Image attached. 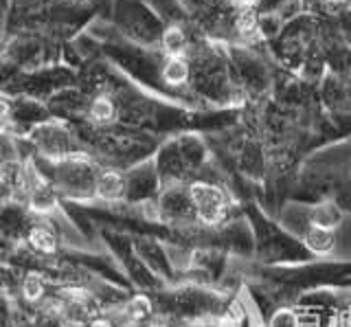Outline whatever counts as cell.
<instances>
[{
    "instance_id": "4",
    "label": "cell",
    "mask_w": 351,
    "mask_h": 327,
    "mask_svg": "<svg viewBox=\"0 0 351 327\" xmlns=\"http://www.w3.org/2000/svg\"><path fill=\"white\" fill-rule=\"evenodd\" d=\"M47 283L49 279L44 277L42 270H27L20 279V297L29 305H40L47 299Z\"/></svg>"
},
{
    "instance_id": "7",
    "label": "cell",
    "mask_w": 351,
    "mask_h": 327,
    "mask_svg": "<svg viewBox=\"0 0 351 327\" xmlns=\"http://www.w3.org/2000/svg\"><path fill=\"white\" fill-rule=\"evenodd\" d=\"M189 75V69H186V62L180 60L178 56H171L169 62L165 64L162 69V80L167 84H182Z\"/></svg>"
},
{
    "instance_id": "13",
    "label": "cell",
    "mask_w": 351,
    "mask_h": 327,
    "mask_svg": "<svg viewBox=\"0 0 351 327\" xmlns=\"http://www.w3.org/2000/svg\"><path fill=\"white\" fill-rule=\"evenodd\" d=\"M239 3H244V5H248V3H250V0H239Z\"/></svg>"
},
{
    "instance_id": "11",
    "label": "cell",
    "mask_w": 351,
    "mask_h": 327,
    "mask_svg": "<svg viewBox=\"0 0 351 327\" xmlns=\"http://www.w3.org/2000/svg\"><path fill=\"white\" fill-rule=\"evenodd\" d=\"M336 325L338 327H351V310H343L338 314V319H336Z\"/></svg>"
},
{
    "instance_id": "14",
    "label": "cell",
    "mask_w": 351,
    "mask_h": 327,
    "mask_svg": "<svg viewBox=\"0 0 351 327\" xmlns=\"http://www.w3.org/2000/svg\"><path fill=\"white\" fill-rule=\"evenodd\" d=\"M149 327H160V325H149Z\"/></svg>"
},
{
    "instance_id": "5",
    "label": "cell",
    "mask_w": 351,
    "mask_h": 327,
    "mask_svg": "<svg viewBox=\"0 0 351 327\" xmlns=\"http://www.w3.org/2000/svg\"><path fill=\"white\" fill-rule=\"evenodd\" d=\"M305 244L314 253H329L336 244V237L332 233V228H325V226H312L310 231L305 233Z\"/></svg>"
},
{
    "instance_id": "9",
    "label": "cell",
    "mask_w": 351,
    "mask_h": 327,
    "mask_svg": "<svg viewBox=\"0 0 351 327\" xmlns=\"http://www.w3.org/2000/svg\"><path fill=\"white\" fill-rule=\"evenodd\" d=\"M270 327H299V316H296V312H290V310H279L272 316Z\"/></svg>"
},
{
    "instance_id": "10",
    "label": "cell",
    "mask_w": 351,
    "mask_h": 327,
    "mask_svg": "<svg viewBox=\"0 0 351 327\" xmlns=\"http://www.w3.org/2000/svg\"><path fill=\"white\" fill-rule=\"evenodd\" d=\"M237 27H239L241 34H250V31H255V16H252L250 9H244V12L239 14Z\"/></svg>"
},
{
    "instance_id": "8",
    "label": "cell",
    "mask_w": 351,
    "mask_h": 327,
    "mask_svg": "<svg viewBox=\"0 0 351 327\" xmlns=\"http://www.w3.org/2000/svg\"><path fill=\"white\" fill-rule=\"evenodd\" d=\"M162 47L167 49L171 56H178L184 47V36L180 29H167L162 36Z\"/></svg>"
},
{
    "instance_id": "6",
    "label": "cell",
    "mask_w": 351,
    "mask_h": 327,
    "mask_svg": "<svg viewBox=\"0 0 351 327\" xmlns=\"http://www.w3.org/2000/svg\"><path fill=\"white\" fill-rule=\"evenodd\" d=\"M114 114H117V108L110 97H97V99L90 104V108H88V117L99 125L110 123L114 119Z\"/></svg>"
},
{
    "instance_id": "2",
    "label": "cell",
    "mask_w": 351,
    "mask_h": 327,
    "mask_svg": "<svg viewBox=\"0 0 351 327\" xmlns=\"http://www.w3.org/2000/svg\"><path fill=\"white\" fill-rule=\"evenodd\" d=\"M25 239L31 253L40 257H51L58 253V248H60V235L55 233V228L47 222L31 224Z\"/></svg>"
},
{
    "instance_id": "1",
    "label": "cell",
    "mask_w": 351,
    "mask_h": 327,
    "mask_svg": "<svg viewBox=\"0 0 351 327\" xmlns=\"http://www.w3.org/2000/svg\"><path fill=\"white\" fill-rule=\"evenodd\" d=\"M191 204L195 217L204 224H217L226 215V195L208 182H195L191 187Z\"/></svg>"
},
{
    "instance_id": "3",
    "label": "cell",
    "mask_w": 351,
    "mask_h": 327,
    "mask_svg": "<svg viewBox=\"0 0 351 327\" xmlns=\"http://www.w3.org/2000/svg\"><path fill=\"white\" fill-rule=\"evenodd\" d=\"M128 193V182L114 169H104L99 171L97 176V187H95V195L104 202H119L123 200Z\"/></svg>"
},
{
    "instance_id": "12",
    "label": "cell",
    "mask_w": 351,
    "mask_h": 327,
    "mask_svg": "<svg viewBox=\"0 0 351 327\" xmlns=\"http://www.w3.org/2000/svg\"><path fill=\"white\" fill-rule=\"evenodd\" d=\"M88 327H114V323L106 319V316H97V319H93L90 323H88Z\"/></svg>"
}]
</instances>
